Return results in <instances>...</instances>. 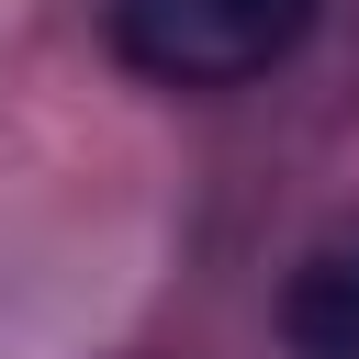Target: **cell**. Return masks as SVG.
<instances>
[{
    "instance_id": "6da1fadb",
    "label": "cell",
    "mask_w": 359,
    "mask_h": 359,
    "mask_svg": "<svg viewBox=\"0 0 359 359\" xmlns=\"http://www.w3.org/2000/svg\"><path fill=\"white\" fill-rule=\"evenodd\" d=\"M325 0H112V56L157 90H236L269 79Z\"/></svg>"
},
{
    "instance_id": "7a4b0ae2",
    "label": "cell",
    "mask_w": 359,
    "mask_h": 359,
    "mask_svg": "<svg viewBox=\"0 0 359 359\" xmlns=\"http://www.w3.org/2000/svg\"><path fill=\"white\" fill-rule=\"evenodd\" d=\"M280 337H292V359H359V224H337V236L292 269Z\"/></svg>"
}]
</instances>
